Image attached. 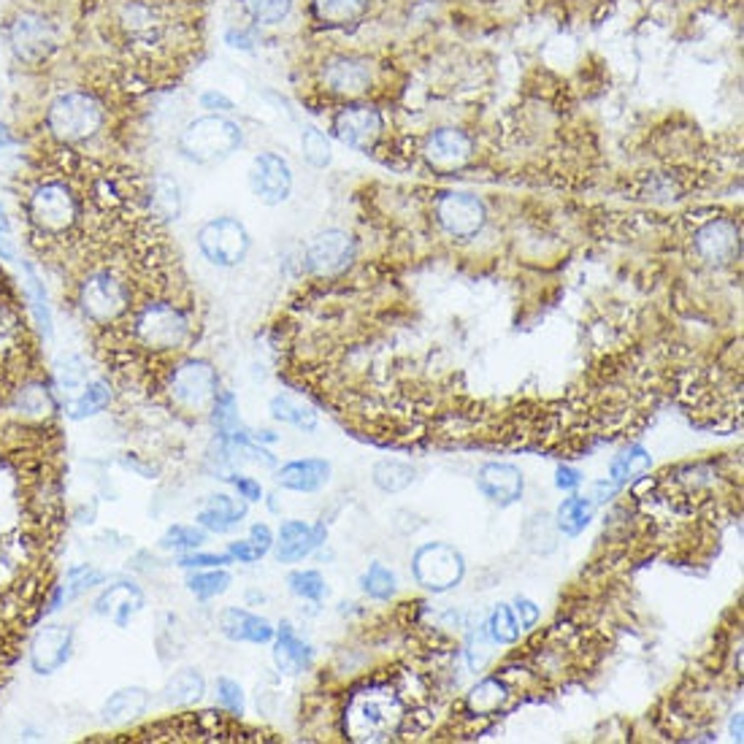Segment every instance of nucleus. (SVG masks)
Returning <instances> with one entry per match:
<instances>
[{
  "label": "nucleus",
  "instance_id": "nucleus-4",
  "mask_svg": "<svg viewBox=\"0 0 744 744\" xmlns=\"http://www.w3.org/2000/svg\"><path fill=\"white\" fill-rule=\"evenodd\" d=\"M79 315L92 325H117L133 311V282L117 266H92L74 284Z\"/></svg>",
  "mask_w": 744,
  "mask_h": 744
},
{
  "label": "nucleus",
  "instance_id": "nucleus-60",
  "mask_svg": "<svg viewBox=\"0 0 744 744\" xmlns=\"http://www.w3.org/2000/svg\"><path fill=\"white\" fill-rule=\"evenodd\" d=\"M11 144H16L14 128H11L9 123H3V119H0V152H3V150H9Z\"/></svg>",
  "mask_w": 744,
  "mask_h": 744
},
{
  "label": "nucleus",
  "instance_id": "nucleus-14",
  "mask_svg": "<svg viewBox=\"0 0 744 744\" xmlns=\"http://www.w3.org/2000/svg\"><path fill=\"white\" fill-rule=\"evenodd\" d=\"M693 247H696V255L709 266H731L742 255V231L729 217H718V220H709L707 226L698 228Z\"/></svg>",
  "mask_w": 744,
  "mask_h": 744
},
{
  "label": "nucleus",
  "instance_id": "nucleus-17",
  "mask_svg": "<svg viewBox=\"0 0 744 744\" xmlns=\"http://www.w3.org/2000/svg\"><path fill=\"white\" fill-rule=\"evenodd\" d=\"M54 412H57V398L43 380H25L16 390H11L9 414L16 423L41 425L52 420Z\"/></svg>",
  "mask_w": 744,
  "mask_h": 744
},
{
  "label": "nucleus",
  "instance_id": "nucleus-7",
  "mask_svg": "<svg viewBox=\"0 0 744 744\" xmlns=\"http://www.w3.org/2000/svg\"><path fill=\"white\" fill-rule=\"evenodd\" d=\"M174 407L190 414L209 412L215 398L220 396V376L217 369L204 358H190L174 365L166 385Z\"/></svg>",
  "mask_w": 744,
  "mask_h": 744
},
{
  "label": "nucleus",
  "instance_id": "nucleus-35",
  "mask_svg": "<svg viewBox=\"0 0 744 744\" xmlns=\"http://www.w3.org/2000/svg\"><path fill=\"white\" fill-rule=\"evenodd\" d=\"M506 698L509 688L498 677H488V680L477 682L472 688V693L466 696V704L474 715H493L506 704Z\"/></svg>",
  "mask_w": 744,
  "mask_h": 744
},
{
  "label": "nucleus",
  "instance_id": "nucleus-45",
  "mask_svg": "<svg viewBox=\"0 0 744 744\" xmlns=\"http://www.w3.org/2000/svg\"><path fill=\"white\" fill-rule=\"evenodd\" d=\"M206 541V530L201 525H171V528L163 534L161 547L163 550L174 552H193L198 550Z\"/></svg>",
  "mask_w": 744,
  "mask_h": 744
},
{
  "label": "nucleus",
  "instance_id": "nucleus-19",
  "mask_svg": "<svg viewBox=\"0 0 744 744\" xmlns=\"http://www.w3.org/2000/svg\"><path fill=\"white\" fill-rule=\"evenodd\" d=\"M325 523H317L311 528L304 519H284L279 536L273 539V555H277L279 563L304 561L325 541Z\"/></svg>",
  "mask_w": 744,
  "mask_h": 744
},
{
  "label": "nucleus",
  "instance_id": "nucleus-18",
  "mask_svg": "<svg viewBox=\"0 0 744 744\" xmlns=\"http://www.w3.org/2000/svg\"><path fill=\"white\" fill-rule=\"evenodd\" d=\"M333 133L352 150H371L382 136V117L371 106H347L333 119Z\"/></svg>",
  "mask_w": 744,
  "mask_h": 744
},
{
  "label": "nucleus",
  "instance_id": "nucleus-2",
  "mask_svg": "<svg viewBox=\"0 0 744 744\" xmlns=\"http://www.w3.org/2000/svg\"><path fill=\"white\" fill-rule=\"evenodd\" d=\"M112 108L106 98L87 85L60 87L47 98L41 112V128L60 150H87L106 136Z\"/></svg>",
  "mask_w": 744,
  "mask_h": 744
},
{
  "label": "nucleus",
  "instance_id": "nucleus-56",
  "mask_svg": "<svg viewBox=\"0 0 744 744\" xmlns=\"http://www.w3.org/2000/svg\"><path fill=\"white\" fill-rule=\"evenodd\" d=\"M512 610H514V615H517L519 628H534L536 623H539L541 612L530 599H517V604H514Z\"/></svg>",
  "mask_w": 744,
  "mask_h": 744
},
{
  "label": "nucleus",
  "instance_id": "nucleus-10",
  "mask_svg": "<svg viewBox=\"0 0 744 744\" xmlns=\"http://www.w3.org/2000/svg\"><path fill=\"white\" fill-rule=\"evenodd\" d=\"M412 574L418 585L434 593H447V590L458 588L466 577V561L461 552L445 541H434V544H423L412 557Z\"/></svg>",
  "mask_w": 744,
  "mask_h": 744
},
{
  "label": "nucleus",
  "instance_id": "nucleus-27",
  "mask_svg": "<svg viewBox=\"0 0 744 744\" xmlns=\"http://www.w3.org/2000/svg\"><path fill=\"white\" fill-rule=\"evenodd\" d=\"M247 517V501H236L231 496H211L206 506L195 514V523L209 534H231Z\"/></svg>",
  "mask_w": 744,
  "mask_h": 744
},
{
  "label": "nucleus",
  "instance_id": "nucleus-25",
  "mask_svg": "<svg viewBox=\"0 0 744 744\" xmlns=\"http://www.w3.org/2000/svg\"><path fill=\"white\" fill-rule=\"evenodd\" d=\"M331 479V463L322 458H304V461H290L277 469V485L295 493H317L325 488Z\"/></svg>",
  "mask_w": 744,
  "mask_h": 744
},
{
  "label": "nucleus",
  "instance_id": "nucleus-20",
  "mask_svg": "<svg viewBox=\"0 0 744 744\" xmlns=\"http://www.w3.org/2000/svg\"><path fill=\"white\" fill-rule=\"evenodd\" d=\"M371 65L360 57H347V54H338L331 57L322 65V85L328 87L336 95H363L371 87Z\"/></svg>",
  "mask_w": 744,
  "mask_h": 744
},
{
  "label": "nucleus",
  "instance_id": "nucleus-50",
  "mask_svg": "<svg viewBox=\"0 0 744 744\" xmlns=\"http://www.w3.org/2000/svg\"><path fill=\"white\" fill-rule=\"evenodd\" d=\"M228 563H233V557L228 555H217V552H184L182 557H179V566L182 568H226Z\"/></svg>",
  "mask_w": 744,
  "mask_h": 744
},
{
  "label": "nucleus",
  "instance_id": "nucleus-31",
  "mask_svg": "<svg viewBox=\"0 0 744 744\" xmlns=\"http://www.w3.org/2000/svg\"><path fill=\"white\" fill-rule=\"evenodd\" d=\"M206 693V680L198 669H182L163 688V702L174 707H190L198 704Z\"/></svg>",
  "mask_w": 744,
  "mask_h": 744
},
{
  "label": "nucleus",
  "instance_id": "nucleus-44",
  "mask_svg": "<svg viewBox=\"0 0 744 744\" xmlns=\"http://www.w3.org/2000/svg\"><path fill=\"white\" fill-rule=\"evenodd\" d=\"M106 579V574L101 568L90 566V563H79V566H70L65 572V601H76L79 595H85L87 590H92L95 585H101Z\"/></svg>",
  "mask_w": 744,
  "mask_h": 744
},
{
  "label": "nucleus",
  "instance_id": "nucleus-40",
  "mask_svg": "<svg viewBox=\"0 0 744 744\" xmlns=\"http://www.w3.org/2000/svg\"><path fill=\"white\" fill-rule=\"evenodd\" d=\"M371 477H374V485L382 493H401L414 483V469L401 461H380L371 472Z\"/></svg>",
  "mask_w": 744,
  "mask_h": 744
},
{
  "label": "nucleus",
  "instance_id": "nucleus-37",
  "mask_svg": "<svg viewBox=\"0 0 744 744\" xmlns=\"http://www.w3.org/2000/svg\"><path fill=\"white\" fill-rule=\"evenodd\" d=\"M311 9L325 25H347L369 9V0H311Z\"/></svg>",
  "mask_w": 744,
  "mask_h": 744
},
{
  "label": "nucleus",
  "instance_id": "nucleus-21",
  "mask_svg": "<svg viewBox=\"0 0 744 744\" xmlns=\"http://www.w3.org/2000/svg\"><path fill=\"white\" fill-rule=\"evenodd\" d=\"M479 493L488 498L496 506H512L523 498L525 479L523 472L512 463H485L477 474Z\"/></svg>",
  "mask_w": 744,
  "mask_h": 744
},
{
  "label": "nucleus",
  "instance_id": "nucleus-33",
  "mask_svg": "<svg viewBox=\"0 0 744 744\" xmlns=\"http://www.w3.org/2000/svg\"><path fill=\"white\" fill-rule=\"evenodd\" d=\"M268 412H271L273 420L293 425V428L304 431V434H311V431H317V412L315 409L306 407V403H300L298 398L287 396V393H279V396H273L271 403H268Z\"/></svg>",
  "mask_w": 744,
  "mask_h": 744
},
{
  "label": "nucleus",
  "instance_id": "nucleus-51",
  "mask_svg": "<svg viewBox=\"0 0 744 744\" xmlns=\"http://www.w3.org/2000/svg\"><path fill=\"white\" fill-rule=\"evenodd\" d=\"M0 260H20V244H16L14 228H11V220L9 215H5L3 206H0Z\"/></svg>",
  "mask_w": 744,
  "mask_h": 744
},
{
  "label": "nucleus",
  "instance_id": "nucleus-38",
  "mask_svg": "<svg viewBox=\"0 0 744 744\" xmlns=\"http://www.w3.org/2000/svg\"><path fill=\"white\" fill-rule=\"evenodd\" d=\"M239 5L255 22V27L282 25L293 11V0H239Z\"/></svg>",
  "mask_w": 744,
  "mask_h": 744
},
{
  "label": "nucleus",
  "instance_id": "nucleus-22",
  "mask_svg": "<svg viewBox=\"0 0 744 744\" xmlns=\"http://www.w3.org/2000/svg\"><path fill=\"white\" fill-rule=\"evenodd\" d=\"M146 599L141 593L139 585L133 582H114L103 590L101 595L95 599V615L98 617H108L112 623H117L119 628H128L130 620L144 610Z\"/></svg>",
  "mask_w": 744,
  "mask_h": 744
},
{
  "label": "nucleus",
  "instance_id": "nucleus-42",
  "mask_svg": "<svg viewBox=\"0 0 744 744\" xmlns=\"http://www.w3.org/2000/svg\"><path fill=\"white\" fill-rule=\"evenodd\" d=\"M485 631H488L493 644H514L519 639V633H523V628H519L517 615H514L512 606L498 604L496 610L490 612L488 623H485Z\"/></svg>",
  "mask_w": 744,
  "mask_h": 744
},
{
  "label": "nucleus",
  "instance_id": "nucleus-15",
  "mask_svg": "<svg viewBox=\"0 0 744 744\" xmlns=\"http://www.w3.org/2000/svg\"><path fill=\"white\" fill-rule=\"evenodd\" d=\"M436 217H439V226L456 239L477 236L488 222L485 204L472 193L441 195L439 204H436Z\"/></svg>",
  "mask_w": 744,
  "mask_h": 744
},
{
  "label": "nucleus",
  "instance_id": "nucleus-13",
  "mask_svg": "<svg viewBox=\"0 0 744 744\" xmlns=\"http://www.w3.org/2000/svg\"><path fill=\"white\" fill-rule=\"evenodd\" d=\"M76 631L68 623H49L38 628L30 642V669L38 677H49L63 669L74 655Z\"/></svg>",
  "mask_w": 744,
  "mask_h": 744
},
{
  "label": "nucleus",
  "instance_id": "nucleus-12",
  "mask_svg": "<svg viewBox=\"0 0 744 744\" xmlns=\"http://www.w3.org/2000/svg\"><path fill=\"white\" fill-rule=\"evenodd\" d=\"M249 188L260 204H284L293 193V168L279 152H260V155L252 157Z\"/></svg>",
  "mask_w": 744,
  "mask_h": 744
},
{
  "label": "nucleus",
  "instance_id": "nucleus-57",
  "mask_svg": "<svg viewBox=\"0 0 744 744\" xmlns=\"http://www.w3.org/2000/svg\"><path fill=\"white\" fill-rule=\"evenodd\" d=\"M555 485H557V490H563V493H572V490H577L579 485H582V474L572 466H557Z\"/></svg>",
  "mask_w": 744,
  "mask_h": 744
},
{
  "label": "nucleus",
  "instance_id": "nucleus-48",
  "mask_svg": "<svg viewBox=\"0 0 744 744\" xmlns=\"http://www.w3.org/2000/svg\"><path fill=\"white\" fill-rule=\"evenodd\" d=\"M287 585L290 590L304 601H322L328 593L325 579H322V574L315 572V568H309V572H293L287 577Z\"/></svg>",
  "mask_w": 744,
  "mask_h": 744
},
{
  "label": "nucleus",
  "instance_id": "nucleus-34",
  "mask_svg": "<svg viewBox=\"0 0 744 744\" xmlns=\"http://www.w3.org/2000/svg\"><path fill=\"white\" fill-rule=\"evenodd\" d=\"M595 514V503L588 496H572L557 506L555 512V528L563 536H579L590 525Z\"/></svg>",
  "mask_w": 744,
  "mask_h": 744
},
{
  "label": "nucleus",
  "instance_id": "nucleus-53",
  "mask_svg": "<svg viewBox=\"0 0 744 744\" xmlns=\"http://www.w3.org/2000/svg\"><path fill=\"white\" fill-rule=\"evenodd\" d=\"M228 555L239 563H257L262 555H266V550H260V547H257L252 539H239L228 544Z\"/></svg>",
  "mask_w": 744,
  "mask_h": 744
},
{
  "label": "nucleus",
  "instance_id": "nucleus-30",
  "mask_svg": "<svg viewBox=\"0 0 744 744\" xmlns=\"http://www.w3.org/2000/svg\"><path fill=\"white\" fill-rule=\"evenodd\" d=\"M108 403H112V387H108V382L90 380L79 396L65 401V418L74 420V423H81V420H90L95 418V414H101Z\"/></svg>",
  "mask_w": 744,
  "mask_h": 744
},
{
  "label": "nucleus",
  "instance_id": "nucleus-6",
  "mask_svg": "<svg viewBox=\"0 0 744 744\" xmlns=\"http://www.w3.org/2000/svg\"><path fill=\"white\" fill-rule=\"evenodd\" d=\"M244 144V128L231 114H204L190 119L177 139L179 155L193 166H215L236 155Z\"/></svg>",
  "mask_w": 744,
  "mask_h": 744
},
{
  "label": "nucleus",
  "instance_id": "nucleus-26",
  "mask_svg": "<svg viewBox=\"0 0 744 744\" xmlns=\"http://www.w3.org/2000/svg\"><path fill=\"white\" fill-rule=\"evenodd\" d=\"M311 660H315L311 644H306L293 631L290 623H282L277 637H273V664H277V669L284 671V675H300V671L309 669Z\"/></svg>",
  "mask_w": 744,
  "mask_h": 744
},
{
  "label": "nucleus",
  "instance_id": "nucleus-46",
  "mask_svg": "<svg viewBox=\"0 0 744 744\" xmlns=\"http://www.w3.org/2000/svg\"><path fill=\"white\" fill-rule=\"evenodd\" d=\"M300 152H304V161L315 168H325L331 163V141L322 133L320 128H306L300 136Z\"/></svg>",
  "mask_w": 744,
  "mask_h": 744
},
{
  "label": "nucleus",
  "instance_id": "nucleus-23",
  "mask_svg": "<svg viewBox=\"0 0 744 744\" xmlns=\"http://www.w3.org/2000/svg\"><path fill=\"white\" fill-rule=\"evenodd\" d=\"M474 155V144L463 130L441 128L425 144V157L439 171H456V168L466 166Z\"/></svg>",
  "mask_w": 744,
  "mask_h": 744
},
{
  "label": "nucleus",
  "instance_id": "nucleus-58",
  "mask_svg": "<svg viewBox=\"0 0 744 744\" xmlns=\"http://www.w3.org/2000/svg\"><path fill=\"white\" fill-rule=\"evenodd\" d=\"M620 485L617 483H612V479H599V483H593V488H590V501L599 506V503H606V501H612L617 493H620Z\"/></svg>",
  "mask_w": 744,
  "mask_h": 744
},
{
  "label": "nucleus",
  "instance_id": "nucleus-59",
  "mask_svg": "<svg viewBox=\"0 0 744 744\" xmlns=\"http://www.w3.org/2000/svg\"><path fill=\"white\" fill-rule=\"evenodd\" d=\"M247 539H252L257 547H260V550H266V552H268V550H271V547H273V530L268 528L266 523H255V525H252V528H249V536H247Z\"/></svg>",
  "mask_w": 744,
  "mask_h": 744
},
{
  "label": "nucleus",
  "instance_id": "nucleus-28",
  "mask_svg": "<svg viewBox=\"0 0 744 744\" xmlns=\"http://www.w3.org/2000/svg\"><path fill=\"white\" fill-rule=\"evenodd\" d=\"M22 279H25V295H27V304H30L38 333H41V336L49 342L54 333V315H52V306H49L47 284H43L36 262L22 260Z\"/></svg>",
  "mask_w": 744,
  "mask_h": 744
},
{
  "label": "nucleus",
  "instance_id": "nucleus-24",
  "mask_svg": "<svg viewBox=\"0 0 744 744\" xmlns=\"http://www.w3.org/2000/svg\"><path fill=\"white\" fill-rule=\"evenodd\" d=\"M220 631L222 637L231 642H247V644H268L277 637V628L260 615L242 610V606H231L220 615Z\"/></svg>",
  "mask_w": 744,
  "mask_h": 744
},
{
  "label": "nucleus",
  "instance_id": "nucleus-55",
  "mask_svg": "<svg viewBox=\"0 0 744 744\" xmlns=\"http://www.w3.org/2000/svg\"><path fill=\"white\" fill-rule=\"evenodd\" d=\"M201 108H206L209 114H231L233 108H236V103H233L226 92L206 90L204 95H201Z\"/></svg>",
  "mask_w": 744,
  "mask_h": 744
},
{
  "label": "nucleus",
  "instance_id": "nucleus-54",
  "mask_svg": "<svg viewBox=\"0 0 744 744\" xmlns=\"http://www.w3.org/2000/svg\"><path fill=\"white\" fill-rule=\"evenodd\" d=\"M226 43L231 49H239V52H252V49H255V43H257V36H255V30H252V27L233 25L226 30Z\"/></svg>",
  "mask_w": 744,
  "mask_h": 744
},
{
  "label": "nucleus",
  "instance_id": "nucleus-39",
  "mask_svg": "<svg viewBox=\"0 0 744 744\" xmlns=\"http://www.w3.org/2000/svg\"><path fill=\"white\" fill-rule=\"evenodd\" d=\"M233 577L226 572V568H198L195 574L188 577V590L201 601L217 599V595L226 593L231 588Z\"/></svg>",
  "mask_w": 744,
  "mask_h": 744
},
{
  "label": "nucleus",
  "instance_id": "nucleus-3",
  "mask_svg": "<svg viewBox=\"0 0 744 744\" xmlns=\"http://www.w3.org/2000/svg\"><path fill=\"white\" fill-rule=\"evenodd\" d=\"M5 52L22 70H43L65 43L63 22L52 9L36 3H16L0 25Z\"/></svg>",
  "mask_w": 744,
  "mask_h": 744
},
{
  "label": "nucleus",
  "instance_id": "nucleus-49",
  "mask_svg": "<svg viewBox=\"0 0 744 744\" xmlns=\"http://www.w3.org/2000/svg\"><path fill=\"white\" fill-rule=\"evenodd\" d=\"M217 702H220V707L228 709L233 718H242L244 709H247L242 685H239L236 680H231V677H220V680H217Z\"/></svg>",
  "mask_w": 744,
  "mask_h": 744
},
{
  "label": "nucleus",
  "instance_id": "nucleus-36",
  "mask_svg": "<svg viewBox=\"0 0 744 744\" xmlns=\"http://www.w3.org/2000/svg\"><path fill=\"white\" fill-rule=\"evenodd\" d=\"M650 466H653V458H650V452L644 450L642 445H633V447H628V450H623L620 456H617L615 461L610 463V479L623 488L628 479L639 477V474L647 472Z\"/></svg>",
  "mask_w": 744,
  "mask_h": 744
},
{
  "label": "nucleus",
  "instance_id": "nucleus-52",
  "mask_svg": "<svg viewBox=\"0 0 744 744\" xmlns=\"http://www.w3.org/2000/svg\"><path fill=\"white\" fill-rule=\"evenodd\" d=\"M228 483L236 488V493L239 498H244L247 503H257V501H262V488H260V483H257L255 477H244V474H231V477H226Z\"/></svg>",
  "mask_w": 744,
  "mask_h": 744
},
{
  "label": "nucleus",
  "instance_id": "nucleus-32",
  "mask_svg": "<svg viewBox=\"0 0 744 744\" xmlns=\"http://www.w3.org/2000/svg\"><path fill=\"white\" fill-rule=\"evenodd\" d=\"M152 696L144 691V688H123V691L112 693L103 704L101 715L103 720H112V723H119V720H130L139 718V715L146 713L150 707Z\"/></svg>",
  "mask_w": 744,
  "mask_h": 744
},
{
  "label": "nucleus",
  "instance_id": "nucleus-16",
  "mask_svg": "<svg viewBox=\"0 0 744 744\" xmlns=\"http://www.w3.org/2000/svg\"><path fill=\"white\" fill-rule=\"evenodd\" d=\"M355 239L347 231H322L311 239L309 249H306V266L311 273H320V277H333V273H342L349 262L355 260Z\"/></svg>",
  "mask_w": 744,
  "mask_h": 744
},
{
  "label": "nucleus",
  "instance_id": "nucleus-11",
  "mask_svg": "<svg viewBox=\"0 0 744 744\" xmlns=\"http://www.w3.org/2000/svg\"><path fill=\"white\" fill-rule=\"evenodd\" d=\"M112 25L130 47H155L166 36V16L150 0H119L112 11Z\"/></svg>",
  "mask_w": 744,
  "mask_h": 744
},
{
  "label": "nucleus",
  "instance_id": "nucleus-9",
  "mask_svg": "<svg viewBox=\"0 0 744 744\" xmlns=\"http://www.w3.org/2000/svg\"><path fill=\"white\" fill-rule=\"evenodd\" d=\"M198 252L206 262L217 268H236L247 260L252 249V236L242 220L236 217H211L198 228Z\"/></svg>",
  "mask_w": 744,
  "mask_h": 744
},
{
  "label": "nucleus",
  "instance_id": "nucleus-5",
  "mask_svg": "<svg viewBox=\"0 0 744 744\" xmlns=\"http://www.w3.org/2000/svg\"><path fill=\"white\" fill-rule=\"evenodd\" d=\"M128 331L136 347L150 352H177L193 338V320L168 298H150L128 315Z\"/></svg>",
  "mask_w": 744,
  "mask_h": 744
},
{
  "label": "nucleus",
  "instance_id": "nucleus-43",
  "mask_svg": "<svg viewBox=\"0 0 744 744\" xmlns=\"http://www.w3.org/2000/svg\"><path fill=\"white\" fill-rule=\"evenodd\" d=\"M211 423H215L217 436L220 441L231 439L236 431H242V420H239V407H236V396L233 393H220L211 403Z\"/></svg>",
  "mask_w": 744,
  "mask_h": 744
},
{
  "label": "nucleus",
  "instance_id": "nucleus-61",
  "mask_svg": "<svg viewBox=\"0 0 744 744\" xmlns=\"http://www.w3.org/2000/svg\"><path fill=\"white\" fill-rule=\"evenodd\" d=\"M731 736H734L736 742H742V713H736L734 718H731Z\"/></svg>",
  "mask_w": 744,
  "mask_h": 744
},
{
  "label": "nucleus",
  "instance_id": "nucleus-47",
  "mask_svg": "<svg viewBox=\"0 0 744 744\" xmlns=\"http://www.w3.org/2000/svg\"><path fill=\"white\" fill-rule=\"evenodd\" d=\"M363 590L376 601H387L396 593V574L385 563H371L363 577Z\"/></svg>",
  "mask_w": 744,
  "mask_h": 744
},
{
  "label": "nucleus",
  "instance_id": "nucleus-29",
  "mask_svg": "<svg viewBox=\"0 0 744 744\" xmlns=\"http://www.w3.org/2000/svg\"><path fill=\"white\" fill-rule=\"evenodd\" d=\"M146 201H150V211L157 217V220L177 222L179 217H182L184 195H182V188H179V182L171 177V174H155V177H152Z\"/></svg>",
  "mask_w": 744,
  "mask_h": 744
},
{
  "label": "nucleus",
  "instance_id": "nucleus-8",
  "mask_svg": "<svg viewBox=\"0 0 744 744\" xmlns=\"http://www.w3.org/2000/svg\"><path fill=\"white\" fill-rule=\"evenodd\" d=\"M401 702L393 693L371 691L355 696L352 707L344 718V729L358 742H380L387 740V734H393L401 726Z\"/></svg>",
  "mask_w": 744,
  "mask_h": 744
},
{
  "label": "nucleus",
  "instance_id": "nucleus-41",
  "mask_svg": "<svg viewBox=\"0 0 744 744\" xmlns=\"http://www.w3.org/2000/svg\"><path fill=\"white\" fill-rule=\"evenodd\" d=\"M54 376H57V387L65 396V401L79 396V393L85 390L87 382H90L87 363H85V358H79V355H68V358L60 360L57 369H54Z\"/></svg>",
  "mask_w": 744,
  "mask_h": 744
},
{
  "label": "nucleus",
  "instance_id": "nucleus-1",
  "mask_svg": "<svg viewBox=\"0 0 744 744\" xmlns=\"http://www.w3.org/2000/svg\"><path fill=\"white\" fill-rule=\"evenodd\" d=\"M22 215L30 239L38 244H63L87 220V195L63 174H43L27 184Z\"/></svg>",
  "mask_w": 744,
  "mask_h": 744
},
{
  "label": "nucleus",
  "instance_id": "nucleus-62",
  "mask_svg": "<svg viewBox=\"0 0 744 744\" xmlns=\"http://www.w3.org/2000/svg\"><path fill=\"white\" fill-rule=\"evenodd\" d=\"M3 98H5V87H3V79H0V106H3Z\"/></svg>",
  "mask_w": 744,
  "mask_h": 744
}]
</instances>
